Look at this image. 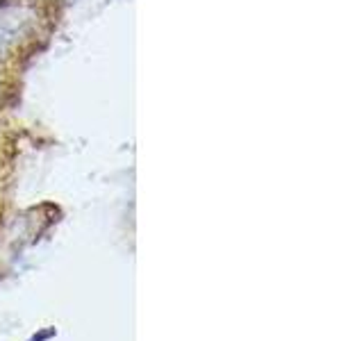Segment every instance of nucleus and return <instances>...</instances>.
<instances>
[{"label":"nucleus","instance_id":"nucleus-1","mask_svg":"<svg viewBox=\"0 0 364 341\" xmlns=\"http://www.w3.org/2000/svg\"><path fill=\"white\" fill-rule=\"evenodd\" d=\"M28 28V16H23L18 9L0 11V53H5L9 45H14L21 34Z\"/></svg>","mask_w":364,"mask_h":341}]
</instances>
